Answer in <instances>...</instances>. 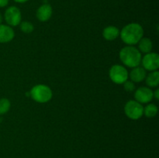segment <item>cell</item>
I'll list each match as a JSON object with an SVG mask.
<instances>
[{
    "instance_id": "1",
    "label": "cell",
    "mask_w": 159,
    "mask_h": 158,
    "mask_svg": "<svg viewBox=\"0 0 159 158\" xmlns=\"http://www.w3.org/2000/svg\"><path fill=\"white\" fill-rule=\"evenodd\" d=\"M122 41L127 46L137 44L144 36V29L137 23H131L126 25L120 32Z\"/></svg>"
},
{
    "instance_id": "2",
    "label": "cell",
    "mask_w": 159,
    "mask_h": 158,
    "mask_svg": "<svg viewBox=\"0 0 159 158\" xmlns=\"http://www.w3.org/2000/svg\"><path fill=\"white\" fill-rule=\"evenodd\" d=\"M119 57L123 64L130 68L140 66L142 59L139 50L133 46H127L122 48L119 53Z\"/></svg>"
},
{
    "instance_id": "3",
    "label": "cell",
    "mask_w": 159,
    "mask_h": 158,
    "mask_svg": "<svg viewBox=\"0 0 159 158\" xmlns=\"http://www.w3.org/2000/svg\"><path fill=\"white\" fill-rule=\"evenodd\" d=\"M30 95L33 100L38 103H46L51 101L53 97V92L48 85L40 84L33 87L30 91Z\"/></svg>"
},
{
    "instance_id": "4",
    "label": "cell",
    "mask_w": 159,
    "mask_h": 158,
    "mask_svg": "<svg viewBox=\"0 0 159 158\" xmlns=\"http://www.w3.org/2000/svg\"><path fill=\"white\" fill-rule=\"evenodd\" d=\"M109 76L113 83L123 85L126 81L128 80L129 73L124 65L114 64L110 68Z\"/></svg>"
},
{
    "instance_id": "5",
    "label": "cell",
    "mask_w": 159,
    "mask_h": 158,
    "mask_svg": "<svg viewBox=\"0 0 159 158\" xmlns=\"http://www.w3.org/2000/svg\"><path fill=\"white\" fill-rule=\"evenodd\" d=\"M124 112L129 119L138 120L144 115V107L136 100H130L125 104Z\"/></svg>"
},
{
    "instance_id": "6",
    "label": "cell",
    "mask_w": 159,
    "mask_h": 158,
    "mask_svg": "<svg viewBox=\"0 0 159 158\" xmlns=\"http://www.w3.org/2000/svg\"><path fill=\"white\" fill-rule=\"evenodd\" d=\"M4 20L9 26H18L22 22L21 11L16 6H10L5 12Z\"/></svg>"
},
{
    "instance_id": "7",
    "label": "cell",
    "mask_w": 159,
    "mask_h": 158,
    "mask_svg": "<svg viewBox=\"0 0 159 158\" xmlns=\"http://www.w3.org/2000/svg\"><path fill=\"white\" fill-rule=\"evenodd\" d=\"M145 71H158L159 68V56L157 53L150 52L145 54L141 59V63Z\"/></svg>"
},
{
    "instance_id": "8",
    "label": "cell",
    "mask_w": 159,
    "mask_h": 158,
    "mask_svg": "<svg viewBox=\"0 0 159 158\" xmlns=\"http://www.w3.org/2000/svg\"><path fill=\"white\" fill-rule=\"evenodd\" d=\"M135 100L141 104L149 103L153 98V91L148 87H141L134 92Z\"/></svg>"
},
{
    "instance_id": "9",
    "label": "cell",
    "mask_w": 159,
    "mask_h": 158,
    "mask_svg": "<svg viewBox=\"0 0 159 158\" xmlns=\"http://www.w3.org/2000/svg\"><path fill=\"white\" fill-rule=\"evenodd\" d=\"M15 37V33L12 26L0 24V43H6L12 41Z\"/></svg>"
},
{
    "instance_id": "10",
    "label": "cell",
    "mask_w": 159,
    "mask_h": 158,
    "mask_svg": "<svg viewBox=\"0 0 159 158\" xmlns=\"http://www.w3.org/2000/svg\"><path fill=\"white\" fill-rule=\"evenodd\" d=\"M53 13V9L51 5L49 4H43L37 9V18L40 22H47L51 19Z\"/></svg>"
},
{
    "instance_id": "11",
    "label": "cell",
    "mask_w": 159,
    "mask_h": 158,
    "mask_svg": "<svg viewBox=\"0 0 159 158\" xmlns=\"http://www.w3.org/2000/svg\"><path fill=\"white\" fill-rule=\"evenodd\" d=\"M146 76H147L146 71L143 67L140 66L132 68V71L129 74L130 80L134 83H139V82L143 81L145 79Z\"/></svg>"
},
{
    "instance_id": "12",
    "label": "cell",
    "mask_w": 159,
    "mask_h": 158,
    "mask_svg": "<svg viewBox=\"0 0 159 158\" xmlns=\"http://www.w3.org/2000/svg\"><path fill=\"white\" fill-rule=\"evenodd\" d=\"M120 29L114 26H109L104 28L102 31V37L106 40L113 41L118 38L120 36Z\"/></svg>"
},
{
    "instance_id": "13",
    "label": "cell",
    "mask_w": 159,
    "mask_h": 158,
    "mask_svg": "<svg viewBox=\"0 0 159 158\" xmlns=\"http://www.w3.org/2000/svg\"><path fill=\"white\" fill-rule=\"evenodd\" d=\"M153 48V43L152 41L148 37H142L139 42H138V48L140 52L148 54L152 52Z\"/></svg>"
},
{
    "instance_id": "14",
    "label": "cell",
    "mask_w": 159,
    "mask_h": 158,
    "mask_svg": "<svg viewBox=\"0 0 159 158\" xmlns=\"http://www.w3.org/2000/svg\"><path fill=\"white\" fill-rule=\"evenodd\" d=\"M146 84L150 88H157L159 85V72L158 71H151L145 77Z\"/></svg>"
},
{
    "instance_id": "15",
    "label": "cell",
    "mask_w": 159,
    "mask_h": 158,
    "mask_svg": "<svg viewBox=\"0 0 159 158\" xmlns=\"http://www.w3.org/2000/svg\"><path fill=\"white\" fill-rule=\"evenodd\" d=\"M158 107L155 104L150 103L144 108V115L148 118H154L158 114Z\"/></svg>"
},
{
    "instance_id": "16",
    "label": "cell",
    "mask_w": 159,
    "mask_h": 158,
    "mask_svg": "<svg viewBox=\"0 0 159 158\" xmlns=\"http://www.w3.org/2000/svg\"><path fill=\"white\" fill-rule=\"evenodd\" d=\"M11 107V102L6 98H2L0 99V116L7 113Z\"/></svg>"
},
{
    "instance_id": "17",
    "label": "cell",
    "mask_w": 159,
    "mask_h": 158,
    "mask_svg": "<svg viewBox=\"0 0 159 158\" xmlns=\"http://www.w3.org/2000/svg\"><path fill=\"white\" fill-rule=\"evenodd\" d=\"M20 29L24 33H31L34 30V26L29 21L21 22L20 24Z\"/></svg>"
},
{
    "instance_id": "18",
    "label": "cell",
    "mask_w": 159,
    "mask_h": 158,
    "mask_svg": "<svg viewBox=\"0 0 159 158\" xmlns=\"http://www.w3.org/2000/svg\"><path fill=\"white\" fill-rule=\"evenodd\" d=\"M123 85H124V89L127 92H132V91H134L135 90L134 82H133L132 81H126Z\"/></svg>"
},
{
    "instance_id": "19",
    "label": "cell",
    "mask_w": 159,
    "mask_h": 158,
    "mask_svg": "<svg viewBox=\"0 0 159 158\" xmlns=\"http://www.w3.org/2000/svg\"><path fill=\"white\" fill-rule=\"evenodd\" d=\"M8 4H9V0H0V8L6 7Z\"/></svg>"
},
{
    "instance_id": "20",
    "label": "cell",
    "mask_w": 159,
    "mask_h": 158,
    "mask_svg": "<svg viewBox=\"0 0 159 158\" xmlns=\"http://www.w3.org/2000/svg\"><path fill=\"white\" fill-rule=\"evenodd\" d=\"M153 98H155L156 100H158L159 99V89L157 88L155 91H153Z\"/></svg>"
},
{
    "instance_id": "21",
    "label": "cell",
    "mask_w": 159,
    "mask_h": 158,
    "mask_svg": "<svg viewBox=\"0 0 159 158\" xmlns=\"http://www.w3.org/2000/svg\"><path fill=\"white\" fill-rule=\"evenodd\" d=\"M13 1H15L17 3H24L26 2L27 1H29V0H13Z\"/></svg>"
},
{
    "instance_id": "22",
    "label": "cell",
    "mask_w": 159,
    "mask_h": 158,
    "mask_svg": "<svg viewBox=\"0 0 159 158\" xmlns=\"http://www.w3.org/2000/svg\"><path fill=\"white\" fill-rule=\"evenodd\" d=\"M2 21H3V16H2V15L0 13V24H2Z\"/></svg>"
}]
</instances>
